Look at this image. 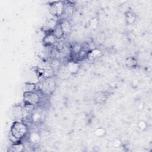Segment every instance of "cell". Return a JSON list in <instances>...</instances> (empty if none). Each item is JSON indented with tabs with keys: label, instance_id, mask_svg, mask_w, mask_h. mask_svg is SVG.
<instances>
[{
	"label": "cell",
	"instance_id": "cell-1",
	"mask_svg": "<svg viewBox=\"0 0 152 152\" xmlns=\"http://www.w3.org/2000/svg\"><path fill=\"white\" fill-rule=\"evenodd\" d=\"M28 132V127L23 121H15L10 128V134L20 141L26 137Z\"/></svg>",
	"mask_w": 152,
	"mask_h": 152
},
{
	"label": "cell",
	"instance_id": "cell-2",
	"mask_svg": "<svg viewBox=\"0 0 152 152\" xmlns=\"http://www.w3.org/2000/svg\"><path fill=\"white\" fill-rule=\"evenodd\" d=\"M56 88V83L53 77L43 79L42 83V90L49 94H52Z\"/></svg>",
	"mask_w": 152,
	"mask_h": 152
},
{
	"label": "cell",
	"instance_id": "cell-3",
	"mask_svg": "<svg viewBox=\"0 0 152 152\" xmlns=\"http://www.w3.org/2000/svg\"><path fill=\"white\" fill-rule=\"evenodd\" d=\"M65 4L62 1L52 2L50 5L49 12L53 16L59 17L64 14Z\"/></svg>",
	"mask_w": 152,
	"mask_h": 152
},
{
	"label": "cell",
	"instance_id": "cell-4",
	"mask_svg": "<svg viewBox=\"0 0 152 152\" xmlns=\"http://www.w3.org/2000/svg\"><path fill=\"white\" fill-rule=\"evenodd\" d=\"M23 101L24 104L35 106L39 103L40 101V97L36 91L24 92Z\"/></svg>",
	"mask_w": 152,
	"mask_h": 152
},
{
	"label": "cell",
	"instance_id": "cell-5",
	"mask_svg": "<svg viewBox=\"0 0 152 152\" xmlns=\"http://www.w3.org/2000/svg\"><path fill=\"white\" fill-rule=\"evenodd\" d=\"M12 113L15 121H23L24 118L23 107L20 104H16L13 106Z\"/></svg>",
	"mask_w": 152,
	"mask_h": 152
},
{
	"label": "cell",
	"instance_id": "cell-6",
	"mask_svg": "<svg viewBox=\"0 0 152 152\" xmlns=\"http://www.w3.org/2000/svg\"><path fill=\"white\" fill-rule=\"evenodd\" d=\"M57 39L53 34L52 31L50 33H46L45 36L43 37L42 42L45 46H51L56 43Z\"/></svg>",
	"mask_w": 152,
	"mask_h": 152
},
{
	"label": "cell",
	"instance_id": "cell-7",
	"mask_svg": "<svg viewBox=\"0 0 152 152\" xmlns=\"http://www.w3.org/2000/svg\"><path fill=\"white\" fill-rule=\"evenodd\" d=\"M66 66L71 75H75L77 74L80 68V64L77 61H71L68 62Z\"/></svg>",
	"mask_w": 152,
	"mask_h": 152
},
{
	"label": "cell",
	"instance_id": "cell-8",
	"mask_svg": "<svg viewBox=\"0 0 152 152\" xmlns=\"http://www.w3.org/2000/svg\"><path fill=\"white\" fill-rule=\"evenodd\" d=\"M58 76L61 79H67L68 78L71 74L69 73L68 69H67L66 65L65 66H60V67L57 70Z\"/></svg>",
	"mask_w": 152,
	"mask_h": 152
},
{
	"label": "cell",
	"instance_id": "cell-9",
	"mask_svg": "<svg viewBox=\"0 0 152 152\" xmlns=\"http://www.w3.org/2000/svg\"><path fill=\"white\" fill-rule=\"evenodd\" d=\"M125 20L127 24H132L136 21V15L131 11H127L125 12Z\"/></svg>",
	"mask_w": 152,
	"mask_h": 152
},
{
	"label": "cell",
	"instance_id": "cell-10",
	"mask_svg": "<svg viewBox=\"0 0 152 152\" xmlns=\"http://www.w3.org/2000/svg\"><path fill=\"white\" fill-rule=\"evenodd\" d=\"M107 97L108 96L106 93L103 91L97 92L94 96V101L97 103L102 104L106 101Z\"/></svg>",
	"mask_w": 152,
	"mask_h": 152
},
{
	"label": "cell",
	"instance_id": "cell-11",
	"mask_svg": "<svg viewBox=\"0 0 152 152\" xmlns=\"http://www.w3.org/2000/svg\"><path fill=\"white\" fill-rule=\"evenodd\" d=\"M102 55V52L100 50L94 48L88 51V53L87 55V58L90 60H93L94 59L100 57Z\"/></svg>",
	"mask_w": 152,
	"mask_h": 152
},
{
	"label": "cell",
	"instance_id": "cell-12",
	"mask_svg": "<svg viewBox=\"0 0 152 152\" xmlns=\"http://www.w3.org/2000/svg\"><path fill=\"white\" fill-rule=\"evenodd\" d=\"M24 145L22 142L20 141L14 143L7 150L10 152H21L24 151Z\"/></svg>",
	"mask_w": 152,
	"mask_h": 152
},
{
	"label": "cell",
	"instance_id": "cell-13",
	"mask_svg": "<svg viewBox=\"0 0 152 152\" xmlns=\"http://www.w3.org/2000/svg\"><path fill=\"white\" fill-rule=\"evenodd\" d=\"M59 25L65 34H68L70 32L71 30V25L68 20L63 19L59 23Z\"/></svg>",
	"mask_w": 152,
	"mask_h": 152
},
{
	"label": "cell",
	"instance_id": "cell-14",
	"mask_svg": "<svg viewBox=\"0 0 152 152\" xmlns=\"http://www.w3.org/2000/svg\"><path fill=\"white\" fill-rule=\"evenodd\" d=\"M41 140V137L40 134L36 131L30 132L28 135V141L33 144H37Z\"/></svg>",
	"mask_w": 152,
	"mask_h": 152
},
{
	"label": "cell",
	"instance_id": "cell-15",
	"mask_svg": "<svg viewBox=\"0 0 152 152\" xmlns=\"http://www.w3.org/2000/svg\"><path fill=\"white\" fill-rule=\"evenodd\" d=\"M52 33L53 34L55 35V36L56 37V38L57 39V40H60L62 38H63V37L65 35V33H64L63 30H62V28L60 27L59 23L57 24L56 26L55 27V28L52 30Z\"/></svg>",
	"mask_w": 152,
	"mask_h": 152
},
{
	"label": "cell",
	"instance_id": "cell-16",
	"mask_svg": "<svg viewBox=\"0 0 152 152\" xmlns=\"http://www.w3.org/2000/svg\"><path fill=\"white\" fill-rule=\"evenodd\" d=\"M125 65H126V66H128L129 68H134V67L137 66V64H138L137 59L133 56L128 57L125 59Z\"/></svg>",
	"mask_w": 152,
	"mask_h": 152
},
{
	"label": "cell",
	"instance_id": "cell-17",
	"mask_svg": "<svg viewBox=\"0 0 152 152\" xmlns=\"http://www.w3.org/2000/svg\"><path fill=\"white\" fill-rule=\"evenodd\" d=\"M36 89V84L33 83H25L24 86V92L35 91Z\"/></svg>",
	"mask_w": 152,
	"mask_h": 152
},
{
	"label": "cell",
	"instance_id": "cell-18",
	"mask_svg": "<svg viewBox=\"0 0 152 152\" xmlns=\"http://www.w3.org/2000/svg\"><path fill=\"white\" fill-rule=\"evenodd\" d=\"M83 47L80 44H78V43L74 44L71 48V54L73 55L77 56V55L80 52V51L83 49Z\"/></svg>",
	"mask_w": 152,
	"mask_h": 152
},
{
	"label": "cell",
	"instance_id": "cell-19",
	"mask_svg": "<svg viewBox=\"0 0 152 152\" xmlns=\"http://www.w3.org/2000/svg\"><path fill=\"white\" fill-rule=\"evenodd\" d=\"M88 50L83 48V49L80 51V52L77 55L76 57L78 60H83L86 58H87V55L88 53Z\"/></svg>",
	"mask_w": 152,
	"mask_h": 152
},
{
	"label": "cell",
	"instance_id": "cell-20",
	"mask_svg": "<svg viewBox=\"0 0 152 152\" xmlns=\"http://www.w3.org/2000/svg\"><path fill=\"white\" fill-rule=\"evenodd\" d=\"M106 129L102 127H99L97 128L94 131V134L96 137L102 138L106 135Z\"/></svg>",
	"mask_w": 152,
	"mask_h": 152
},
{
	"label": "cell",
	"instance_id": "cell-21",
	"mask_svg": "<svg viewBox=\"0 0 152 152\" xmlns=\"http://www.w3.org/2000/svg\"><path fill=\"white\" fill-rule=\"evenodd\" d=\"M74 8L72 5L71 4H65V11L64 13H66L68 16H71L74 12Z\"/></svg>",
	"mask_w": 152,
	"mask_h": 152
},
{
	"label": "cell",
	"instance_id": "cell-22",
	"mask_svg": "<svg viewBox=\"0 0 152 152\" xmlns=\"http://www.w3.org/2000/svg\"><path fill=\"white\" fill-rule=\"evenodd\" d=\"M137 126L138 128L139 129L141 130V131H144L147 128V124L146 122H145L144 121H138V124H137Z\"/></svg>",
	"mask_w": 152,
	"mask_h": 152
},
{
	"label": "cell",
	"instance_id": "cell-23",
	"mask_svg": "<svg viewBox=\"0 0 152 152\" xmlns=\"http://www.w3.org/2000/svg\"><path fill=\"white\" fill-rule=\"evenodd\" d=\"M31 118L33 121L37 122L41 118V114L38 112H35L34 113L33 112L31 115Z\"/></svg>",
	"mask_w": 152,
	"mask_h": 152
},
{
	"label": "cell",
	"instance_id": "cell-24",
	"mask_svg": "<svg viewBox=\"0 0 152 152\" xmlns=\"http://www.w3.org/2000/svg\"><path fill=\"white\" fill-rule=\"evenodd\" d=\"M98 23H99V22L96 18H93L91 19L90 21V26L93 29L96 28L97 27Z\"/></svg>",
	"mask_w": 152,
	"mask_h": 152
},
{
	"label": "cell",
	"instance_id": "cell-25",
	"mask_svg": "<svg viewBox=\"0 0 152 152\" xmlns=\"http://www.w3.org/2000/svg\"><path fill=\"white\" fill-rule=\"evenodd\" d=\"M122 144V142L121 141V140L119 139H118V138H116L113 141V145L115 147H119Z\"/></svg>",
	"mask_w": 152,
	"mask_h": 152
},
{
	"label": "cell",
	"instance_id": "cell-26",
	"mask_svg": "<svg viewBox=\"0 0 152 152\" xmlns=\"http://www.w3.org/2000/svg\"><path fill=\"white\" fill-rule=\"evenodd\" d=\"M136 106H137V108L140 110H141L144 108V103L141 101H138L137 103H136Z\"/></svg>",
	"mask_w": 152,
	"mask_h": 152
}]
</instances>
